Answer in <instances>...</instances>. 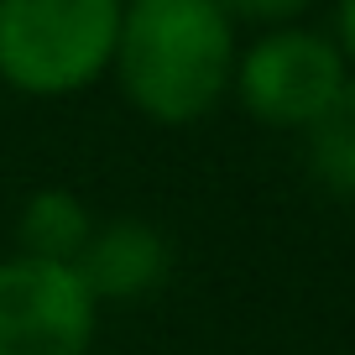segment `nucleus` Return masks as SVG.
<instances>
[{"label": "nucleus", "instance_id": "obj_1", "mask_svg": "<svg viewBox=\"0 0 355 355\" xmlns=\"http://www.w3.org/2000/svg\"><path fill=\"white\" fill-rule=\"evenodd\" d=\"M115 73L125 100L157 125H193L235 84V32L220 0H131Z\"/></svg>", "mask_w": 355, "mask_h": 355}, {"label": "nucleus", "instance_id": "obj_2", "mask_svg": "<svg viewBox=\"0 0 355 355\" xmlns=\"http://www.w3.org/2000/svg\"><path fill=\"white\" fill-rule=\"evenodd\" d=\"M121 0H0V78L58 100L89 89L115 63Z\"/></svg>", "mask_w": 355, "mask_h": 355}, {"label": "nucleus", "instance_id": "obj_3", "mask_svg": "<svg viewBox=\"0 0 355 355\" xmlns=\"http://www.w3.org/2000/svg\"><path fill=\"white\" fill-rule=\"evenodd\" d=\"M235 89H241V105L261 125L309 131L345 89V58L319 32L277 26L235 63Z\"/></svg>", "mask_w": 355, "mask_h": 355}, {"label": "nucleus", "instance_id": "obj_4", "mask_svg": "<svg viewBox=\"0 0 355 355\" xmlns=\"http://www.w3.org/2000/svg\"><path fill=\"white\" fill-rule=\"evenodd\" d=\"M94 309L84 277L63 261H0V355H89Z\"/></svg>", "mask_w": 355, "mask_h": 355}, {"label": "nucleus", "instance_id": "obj_5", "mask_svg": "<svg viewBox=\"0 0 355 355\" xmlns=\"http://www.w3.org/2000/svg\"><path fill=\"white\" fill-rule=\"evenodd\" d=\"M173 251L167 235L146 220H105L89 230V245L78 251L73 272L84 277L94 303H125V298H146L157 282L167 277Z\"/></svg>", "mask_w": 355, "mask_h": 355}, {"label": "nucleus", "instance_id": "obj_6", "mask_svg": "<svg viewBox=\"0 0 355 355\" xmlns=\"http://www.w3.org/2000/svg\"><path fill=\"white\" fill-rule=\"evenodd\" d=\"M89 230H94V220H89L84 199H78L73 189H37L32 199H26L21 220H16V245H21V256H32V261L73 266L78 251L89 245Z\"/></svg>", "mask_w": 355, "mask_h": 355}, {"label": "nucleus", "instance_id": "obj_7", "mask_svg": "<svg viewBox=\"0 0 355 355\" xmlns=\"http://www.w3.org/2000/svg\"><path fill=\"white\" fill-rule=\"evenodd\" d=\"M309 167L334 199H355V78H345L329 110L309 125Z\"/></svg>", "mask_w": 355, "mask_h": 355}, {"label": "nucleus", "instance_id": "obj_8", "mask_svg": "<svg viewBox=\"0 0 355 355\" xmlns=\"http://www.w3.org/2000/svg\"><path fill=\"white\" fill-rule=\"evenodd\" d=\"M313 0H220V11L225 16H241V21H251V26H288L293 16H303Z\"/></svg>", "mask_w": 355, "mask_h": 355}, {"label": "nucleus", "instance_id": "obj_9", "mask_svg": "<svg viewBox=\"0 0 355 355\" xmlns=\"http://www.w3.org/2000/svg\"><path fill=\"white\" fill-rule=\"evenodd\" d=\"M340 47L355 63V0H340Z\"/></svg>", "mask_w": 355, "mask_h": 355}]
</instances>
